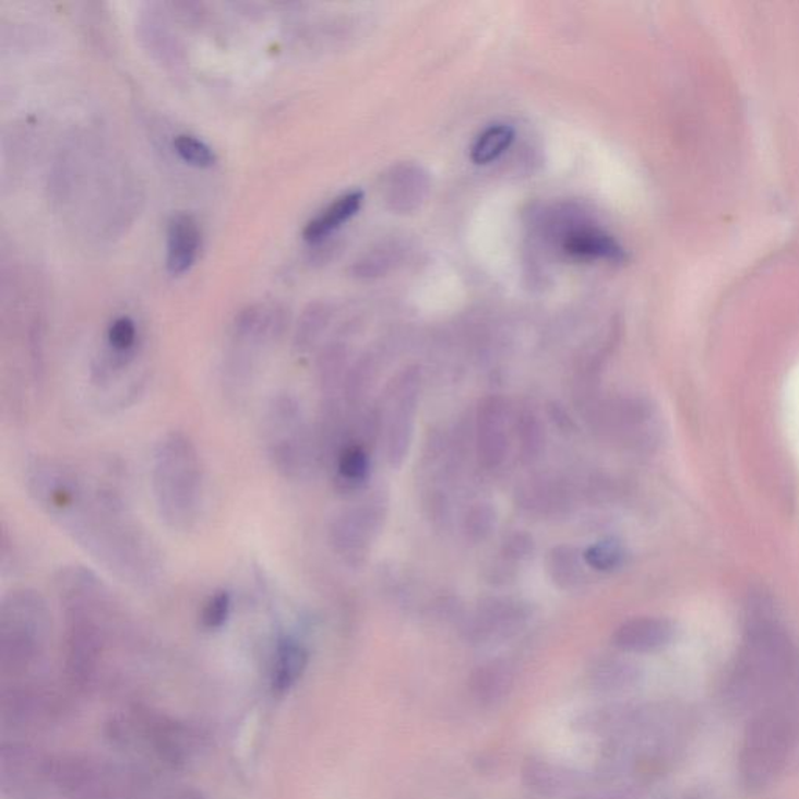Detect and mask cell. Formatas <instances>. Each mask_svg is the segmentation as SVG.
<instances>
[{"label":"cell","instance_id":"cell-1","mask_svg":"<svg viewBox=\"0 0 799 799\" xmlns=\"http://www.w3.org/2000/svg\"><path fill=\"white\" fill-rule=\"evenodd\" d=\"M25 489L61 533L121 583H158L162 553L115 485L67 461L36 456L25 467Z\"/></svg>","mask_w":799,"mask_h":799},{"label":"cell","instance_id":"cell-2","mask_svg":"<svg viewBox=\"0 0 799 799\" xmlns=\"http://www.w3.org/2000/svg\"><path fill=\"white\" fill-rule=\"evenodd\" d=\"M794 642L766 611L758 606L747 633L723 682V701L731 712L761 709L786 689L797 670Z\"/></svg>","mask_w":799,"mask_h":799},{"label":"cell","instance_id":"cell-3","mask_svg":"<svg viewBox=\"0 0 799 799\" xmlns=\"http://www.w3.org/2000/svg\"><path fill=\"white\" fill-rule=\"evenodd\" d=\"M151 485L156 511L170 532L195 529L205 508V468L184 431L163 434L152 453Z\"/></svg>","mask_w":799,"mask_h":799},{"label":"cell","instance_id":"cell-4","mask_svg":"<svg viewBox=\"0 0 799 799\" xmlns=\"http://www.w3.org/2000/svg\"><path fill=\"white\" fill-rule=\"evenodd\" d=\"M799 740V711L773 700L753 712L739 751V775L748 790L768 787L786 770Z\"/></svg>","mask_w":799,"mask_h":799},{"label":"cell","instance_id":"cell-5","mask_svg":"<svg viewBox=\"0 0 799 799\" xmlns=\"http://www.w3.org/2000/svg\"><path fill=\"white\" fill-rule=\"evenodd\" d=\"M263 438L269 461L278 475L289 481L310 477L319 457L318 445L294 395L279 394L271 400L264 414Z\"/></svg>","mask_w":799,"mask_h":799},{"label":"cell","instance_id":"cell-6","mask_svg":"<svg viewBox=\"0 0 799 799\" xmlns=\"http://www.w3.org/2000/svg\"><path fill=\"white\" fill-rule=\"evenodd\" d=\"M49 609L39 592L14 588L0 608V655L3 667L24 668L41 653L49 633Z\"/></svg>","mask_w":799,"mask_h":799},{"label":"cell","instance_id":"cell-7","mask_svg":"<svg viewBox=\"0 0 799 799\" xmlns=\"http://www.w3.org/2000/svg\"><path fill=\"white\" fill-rule=\"evenodd\" d=\"M288 310L278 303L249 305L236 314L231 325V350L224 366L231 375L253 380L261 348L285 334Z\"/></svg>","mask_w":799,"mask_h":799},{"label":"cell","instance_id":"cell-8","mask_svg":"<svg viewBox=\"0 0 799 799\" xmlns=\"http://www.w3.org/2000/svg\"><path fill=\"white\" fill-rule=\"evenodd\" d=\"M380 504L361 503L337 515L330 526V544L334 553L347 564H359L365 559L381 523Z\"/></svg>","mask_w":799,"mask_h":799},{"label":"cell","instance_id":"cell-9","mask_svg":"<svg viewBox=\"0 0 799 799\" xmlns=\"http://www.w3.org/2000/svg\"><path fill=\"white\" fill-rule=\"evenodd\" d=\"M417 397H419V383L417 377L412 373L400 378L389 395L386 456L392 467L402 466L408 455L413 441Z\"/></svg>","mask_w":799,"mask_h":799},{"label":"cell","instance_id":"cell-10","mask_svg":"<svg viewBox=\"0 0 799 799\" xmlns=\"http://www.w3.org/2000/svg\"><path fill=\"white\" fill-rule=\"evenodd\" d=\"M506 403L500 397H489L479 405L477 416V445L479 461L488 468L499 467L508 455Z\"/></svg>","mask_w":799,"mask_h":799},{"label":"cell","instance_id":"cell-11","mask_svg":"<svg viewBox=\"0 0 799 799\" xmlns=\"http://www.w3.org/2000/svg\"><path fill=\"white\" fill-rule=\"evenodd\" d=\"M675 637V624L666 617H634L613 631L612 644L624 653H653Z\"/></svg>","mask_w":799,"mask_h":799},{"label":"cell","instance_id":"cell-12","mask_svg":"<svg viewBox=\"0 0 799 799\" xmlns=\"http://www.w3.org/2000/svg\"><path fill=\"white\" fill-rule=\"evenodd\" d=\"M202 234L194 216L177 213L167 225V271L172 275L184 274L199 255Z\"/></svg>","mask_w":799,"mask_h":799},{"label":"cell","instance_id":"cell-13","mask_svg":"<svg viewBox=\"0 0 799 799\" xmlns=\"http://www.w3.org/2000/svg\"><path fill=\"white\" fill-rule=\"evenodd\" d=\"M362 202H365V192L359 189L345 192L334 199L326 208H323L318 216L312 217L310 223L305 225L303 238L311 245H319L337 228L343 227L347 220H350L361 210Z\"/></svg>","mask_w":799,"mask_h":799},{"label":"cell","instance_id":"cell-14","mask_svg":"<svg viewBox=\"0 0 799 799\" xmlns=\"http://www.w3.org/2000/svg\"><path fill=\"white\" fill-rule=\"evenodd\" d=\"M564 250L577 260H603L620 263L627 258L622 246L598 228H577L564 239Z\"/></svg>","mask_w":799,"mask_h":799},{"label":"cell","instance_id":"cell-15","mask_svg":"<svg viewBox=\"0 0 799 799\" xmlns=\"http://www.w3.org/2000/svg\"><path fill=\"white\" fill-rule=\"evenodd\" d=\"M143 13L138 28H140L141 39L145 47L165 63H180L183 58V49H181L177 36L170 31L166 17L162 16L155 7H151L148 12Z\"/></svg>","mask_w":799,"mask_h":799},{"label":"cell","instance_id":"cell-16","mask_svg":"<svg viewBox=\"0 0 799 799\" xmlns=\"http://www.w3.org/2000/svg\"><path fill=\"white\" fill-rule=\"evenodd\" d=\"M308 667V652L299 641L285 637L278 642L272 667V689L278 695L289 692L303 677Z\"/></svg>","mask_w":799,"mask_h":799},{"label":"cell","instance_id":"cell-17","mask_svg":"<svg viewBox=\"0 0 799 799\" xmlns=\"http://www.w3.org/2000/svg\"><path fill=\"white\" fill-rule=\"evenodd\" d=\"M525 611L518 603L492 599L478 616L477 634L481 639L506 637L525 622Z\"/></svg>","mask_w":799,"mask_h":799},{"label":"cell","instance_id":"cell-18","mask_svg":"<svg viewBox=\"0 0 799 799\" xmlns=\"http://www.w3.org/2000/svg\"><path fill=\"white\" fill-rule=\"evenodd\" d=\"M370 457L365 446L348 442L341 446L336 456V481L337 488L344 492L358 490L369 478Z\"/></svg>","mask_w":799,"mask_h":799},{"label":"cell","instance_id":"cell-19","mask_svg":"<svg viewBox=\"0 0 799 799\" xmlns=\"http://www.w3.org/2000/svg\"><path fill=\"white\" fill-rule=\"evenodd\" d=\"M511 670L500 663H490L488 666L479 667L470 682L475 699L482 704H492L503 699L511 689Z\"/></svg>","mask_w":799,"mask_h":799},{"label":"cell","instance_id":"cell-20","mask_svg":"<svg viewBox=\"0 0 799 799\" xmlns=\"http://www.w3.org/2000/svg\"><path fill=\"white\" fill-rule=\"evenodd\" d=\"M515 130L508 123H493L478 134L472 144L470 158L475 165H489L514 143Z\"/></svg>","mask_w":799,"mask_h":799},{"label":"cell","instance_id":"cell-21","mask_svg":"<svg viewBox=\"0 0 799 799\" xmlns=\"http://www.w3.org/2000/svg\"><path fill=\"white\" fill-rule=\"evenodd\" d=\"M583 562V554L576 548L561 545L548 554V572L559 587L573 588L584 580Z\"/></svg>","mask_w":799,"mask_h":799},{"label":"cell","instance_id":"cell-22","mask_svg":"<svg viewBox=\"0 0 799 799\" xmlns=\"http://www.w3.org/2000/svg\"><path fill=\"white\" fill-rule=\"evenodd\" d=\"M639 671L633 664L622 659H606L595 667V685L603 690H620L630 688L637 681Z\"/></svg>","mask_w":799,"mask_h":799},{"label":"cell","instance_id":"cell-23","mask_svg":"<svg viewBox=\"0 0 799 799\" xmlns=\"http://www.w3.org/2000/svg\"><path fill=\"white\" fill-rule=\"evenodd\" d=\"M584 562L597 572H612L622 565L624 550L617 539H603L583 553Z\"/></svg>","mask_w":799,"mask_h":799},{"label":"cell","instance_id":"cell-24","mask_svg":"<svg viewBox=\"0 0 799 799\" xmlns=\"http://www.w3.org/2000/svg\"><path fill=\"white\" fill-rule=\"evenodd\" d=\"M174 148L188 165L212 167L217 162L216 152L194 134L181 133L174 138Z\"/></svg>","mask_w":799,"mask_h":799},{"label":"cell","instance_id":"cell-25","mask_svg":"<svg viewBox=\"0 0 799 799\" xmlns=\"http://www.w3.org/2000/svg\"><path fill=\"white\" fill-rule=\"evenodd\" d=\"M326 323V310L322 305H311L307 311L303 312L297 326L296 345L297 351L300 354H307L315 344L318 337L321 336L323 326Z\"/></svg>","mask_w":799,"mask_h":799},{"label":"cell","instance_id":"cell-26","mask_svg":"<svg viewBox=\"0 0 799 799\" xmlns=\"http://www.w3.org/2000/svg\"><path fill=\"white\" fill-rule=\"evenodd\" d=\"M231 606H234V598H231L230 592L224 591V588L214 592L200 611V623L208 631L220 630L230 619Z\"/></svg>","mask_w":799,"mask_h":799},{"label":"cell","instance_id":"cell-27","mask_svg":"<svg viewBox=\"0 0 799 799\" xmlns=\"http://www.w3.org/2000/svg\"><path fill=\"white\" fill-rule=\"evenodd\" d=\"M518 439H521L523 460H537L544 449V431L534 414L525 413L521 417V422H518Z\"/></svg>","mask_w":799,"mask_h":799},{"label":"cell","instance_id":"cell-28","mask_svg":"<svg viewBox=\"0 0 799 799\" xmlns=\"http://www.w3.org/2000/svg\"><path fill=\"white\" fill-rule=\"evenodd\" d=\"M525 776L528 779L529 786L534 790H539L540 794H548V791L561 786V776L554 773L550 766L542 764V762H533V764L529 762Z\"/></svg>","mask_w":799,"mask_h":799},{"label":"cell","instance_id":"cell-29","mask_svg":"<svg viewBox=\"0 0 799 799\" xmlns=\"http://www.w3.org/2000/svg\"><path fill=\"white\" fill-rule=\"evenodd\" d=\"M493 525H496V514L489 506L481 504L468 512L466 529L472 539H486L492 532Z\"/></svg>","mask_w":799,"mask_h":799},{"label":"cell","instance_id":"cell-30","mask_svg":"<svg viewBox=\"0 0 799 799\" xmlns=\"http://www.w3.org/2000/svg\"><path fill=\"white\" fill-rule=\"evenodd\" d=\"M532 547L533 542L528 539V537L517 534V536L512 537L510 542H508V553L514 556V558H522V556H526L529 553Z\"/></svg>","mask_w":799,"mask_h":799}]
</instances>
